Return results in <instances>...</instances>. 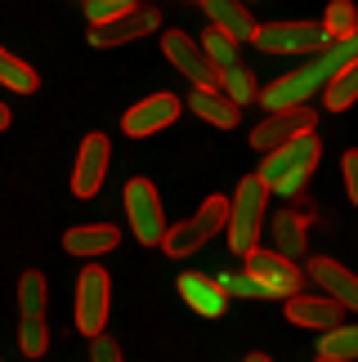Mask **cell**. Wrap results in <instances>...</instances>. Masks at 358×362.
Here are the masks:
<instances>
[{"label":"cell","mask_w":358,"mask_h":362,"mask_svg":"<svg viewBox=\"0 0 358 362\" xmlns=\"http://www.w3.org/2000/svg\"><path fill=\"white\" fill-rule=\"evenodd\" d=\"M219 94H224V99L233 103V107H246L255 99V76L246 72V67L238 63L233 67V72H224V81H219Z\"/></svg>","instance_id":"27"},{"label":"cell","mask_w":358,"mask_h":362,"mask_svg":"<svg viewBox=\"0 0 358 362\" xmlns=\"http://www.w3.org/2000/svg\"><path fill=\"white\" fill-rule=\"evenodd\" d=\"M358 63V32L345 36V40H336V45H327L323 54H313V59L300 67V72L291 76H282V81H273V86L260 90V103L269 107V117L273 112H287V107H309V99L318 90H327L332 81L345 72V67Z\"/></svg>","instance_id":"1"},{"label":"cell","mask_w":358,"mask_h":362,"mask_svg":"<svg viewBox=\"0 0 358 362\" xmlns=\"http://www.w3.org/2000/svg\"><path fill=\"white\" fill-rule=\"evenodd\" d=\"M157 27H161V9L139 5L134 13H126V18H117V23H108V27H90V45H99V49L130 45V40H139V36H148V32H157Z\"/></svg>","instance_id":"14"},{"label":"cell","mask_w":358,"mask_h":362,"mask_svg":"<svg viewBox=\"0 0 358 362\" xmlns=\"http://www.w3.org/2000/svg\"><path fill=\"white\" fill-rule=\"evenodd\" d=\"M108 309H112V282L99 264H86V273L76 277V331H86L90 340L103 336Z\"/></svg>","instance_id":"7"},{"label":"cell","mask_w":358,"mask_h":362,"mask_svg":"<svg viewBox=\"0 0 358 362\" xmlns=\"http://www.w3.org/2000/svg\"><path fill=\"white\" fill-rule=\"evenodd\" d=\"M246 362H273L269 354H246Z\"/></svg>","instance_id":"34"},{"label":"cell","mask_w":358,"mask_h":362,"mask_svg":"<svg viewBox=\"0 0 358 362\" xmlns=\"http://www.w3.org/2000/svg\"><path fill=\"white\" fill-rule=\"evenodd\" d=\"M188 107L197 112L206 125H215V130H233V125L242 121V107H233L219 90H192L188 94Z\"/></svg>","instance_id":"20"},{"label":"cell","mask_w":358,"mask_h":362,"mask_svg":"<svg viewBox=\"0 0 358 362\" xmlns=\"http://www.w3.org/2000/svg\"><path fill=\"white\" fill-rule=\"evenodd\" d=\"M197 45H202V54L211 59V67H215L219 76L238 67V45H233V40H229L224 32H215V27H206V32L197 36Z\"/></svg>","instance_id":"23"},{"label":"cell","mask_w":358,"mask_h":362,"mask_svg":"<svg viewBox=\"0 0 358 362\" xmlns=\"http://www.w3.org/2000/svg\"><path fill=\"white\" fill-rule=\"evenodd\" d=\"M18 349H23V358H45V349H50V327L45 322H23L18 327Z\"/></svg>","instance_id":"29"},{"label":"cell","mask_w":358,"mask_h":362,"mask_svg":"<svg viewBox=\"0 0 358 362\" xmlns=\"http://www.w3.org/2000/svg\"><path fill=\"white\" fill-rule=\"evenodd\" d=\"M0 86L13 90V94H36L40 76H36V67H27L23 59H13L9 49H0Z\"/></svg>","instance_id":"24"},{"label":"cell","mask_w":358,"mask_h":362,"mask_svg":"<svg viewBox=\"0 0 358 362\" xmlns=\"http://www.w3.org/2000/svg\"><path fill=\"white\" fill-rule=\"evenodd\" d=\"M179 117V99L175 94H148L144 103H134L126 117H121V130H126L130 139H144V134H157V130H166V125Z\"/></svg>","instance_id":"13"},{"label":"cell","mask_w":358,"mask_h":362,"mask_svg":"<svg viewBox=\"0 0 358 362\" xmlns=\"http://www.w3.org/2000/svg\"><path fill=\"white\" fill-rule=\"evenodd\" d=\"M117 242H121V233L112 224H76V228L63 233V250H67V255H76V259H99Z\"/></svg>","instance_id":"18"},{"label":"cell","mask_w":358,"mask_h":362,"mask_svg":"<svg viewBox=\"0 0 358 362\" xmlns=\"http://www.w3.org/2000/svg\"><path fill=\"white\" fill-rule=\"evenodd\" d=\"M161 54H166V59L179 67V72H184L192 86L197 90H219V76L215 67H211V59H206L202 54V45H197V36H188V32H179V27H171L166 36H161Z\"/></svg>","instance_id":"9"},{"label":"cell","mask_w":358,"mask_h":362,"mask_svg":"<svg viewBox=\"0 0 358 362\" xmlns=\"http://www.w3.org/2000/svg\"><path fill=\"white\" fill-rule=\"evenodd\" d=\"M179 296H184V304L192 313H202V317H219L229 309V296L219 291V282L211 273H179Z\"/></svg>","instance_id":"16"},{"label":"cell","mask_w":358,"mask_h":362,"mask_svg":"<svg viewBox=\"0 0 358 362\" xmlns=\"http://www.w3.org/2000/svg\"><path fill=\"white\" fill-rule=\"evenodd\" d=\"M45 273L40 269H27L18 277V313H23V322H45Z\"/></svg>","instance_id":"21"},{"label":"cell","mask_w":358,"mask_h":362,"mask_svg":"<svg viewBox=\"0 0 358 362\" xmlns=\"http://www.w3.org/2000/svg\"><path fill=\"white\" fill-rule=\"evenodd\" d=\"M215 282H219V291H224V296H246V300H269V296H265V291H260V286H255V282H251V277H246V273H219Z\"/></svg>","instance_id":"30"},{"label":"cell","mask_w":358,"mask_h":362,"mask_svg":"<svg viewBox=\"0 0 358 362\" xmlns=\"http://www.w3.org/2000/svg\"><path fill=\"white\" fill-rule=\"evenodd\" d=\"M126 219H130L134 238L144 246H161L171 224H166V211H161V197H157L153 179H130L126 184Z\"/></svg>","instance_id":"6"},{"label":"cell","mask_w":358,"mask_h":362,"mask_svg":"<svg viewBox=\"0 0 358 362\" xmlns=\"http://www.w3.org/2000/svg\"><path fill=\"white\" fill-rule=\"evenodd\" d=\"M305 273H309V282L318 286L332 304H340V309L358 313V273H350L340 259H327V255H313Z\"/></svg>","instance_id":"12"},{"label":"cell","mask_w":358,"mask_h":362,"mask_svg":"<svg viewBox=\"0 0 358 362\" xmlns=\"http://www.w3.org/2000/svg\"><path fill=\"white\" fill-rule=\"evenodd\" d=\"M86 18H90V27H108V23H117V18H126V13H134L139 5L134 0H86Z\"/></svg>","instance_id":"28"},{"label":"cell","mask_w":358,"mask_h":362,"mask_svg":"<svg viewBox=\"0 0 358 362\" xmlns=\"http://www.w3.org/2000/svg\"><path fill=\"white\" fill-rule=\"evenodd\" d=\"M287 317H291L296 327H309V331H336V327H345V309L340 304H332L327 296H296V300H287Z\"/></svg>","instance_id":"15"},{"label":"cell","mask_w":358,"mask_h":362,"mask_svg":"<svg viewBox=\"0 0 358 362\" xmlns=\"http://www.w3.org/2000/svg\"><path fill=\"white\" fill-rule=\"evenodd\" d=\"M358 99V63L354 67H345V72H340L332 86L323 90V103H327V112H345V107Z\"/></svg>","instance_id":"26"},{"label":"cell","mask_w":358,"mask_h":362,"mask_svg":"<svg viewBox=\"0 0 358 362\" xmlns=\"http://www.w3.org/2000/svg\"><path fill=\"white\" fill-rule=\"evenodd\" d=\"M318 27L327 32V40L336 45V40H345V36H354V32H358V9L350 5V0H332Z\"/></svg>","instance_id":"25"},{"label":"cell","mask_w":358,"mask_h":362,"mask_svg":"<svg viewBox=\"0 0 358 362\" xmlns=\"http://www.w3.org/2000/svg\"><path fill=\"white\" fill-rule=\"evenodd\" d=\"M90 362H126V358H121V344L112 336H94L90 340Z\"/></svg>","instance_id":"31"},{"label":"cell","mask_w":358,"mask_h":362,"mask_svg":"<svg viewBox=\"0 0 358 362\" xmlns=\"http://www.w3.org/2000/svg\"><path fill=\"white\" fill-rule=\"evenodd\" d=\"M229 224V202L224 197H206L197 206V215L184 219V224H171L166 228V238H161V250H166L171 259H188V255H197V250L215 238L219 228Z\"/></svg>","instance_id":"4"},{"label":"cell","mask_w":358,"mask_h":362,"mask_svg":"<svg viewBox=\"0 0 358 362\" xmlns=\"http://www.w3.org/2000/svg\"><path fill=\"white\" fill-rule=\"evenodd\" d=\"M269 233H273V255H282V259H300L305 255V246H309V219L300 215V211H282L269 219Z\"/></svg>","instance_id":"17"},{"label":"cell","mask_w":358,"mask_h":362,"mask_svg":"<svg viewBox=\"0 0 358 362\" xmlns=\"http://www.w3.org/2000/svg\"><path fill=\"white\" fill-rule=\"evenodd\" d=\"M108 161H112V144H108V134H86V139H81L76 165H72V192H76V197H94V192L103 188Z\"/></svg>","instance_id":"11"},{"label":"cell","mask_w":358,"mask_h":362,"mask_svg":"<svg viewBox=\"0 0 358 362\" xmlns=\"http://www.w3.org/2000/svg\"><path fill=\"white\" fill-rule=\"evenodd\" d=\"M313 121H318V112H313V107H287V112H273V117H265V121L251 130V148L269 157V152L287 148L291 139L313 134Z\"/></svg>","instance_id":"10"},{"label":"cell","mask_w":358,"mask_h":362,"mask_svg":"<svg viewBox=\"0 0 358 362\" xmlns=\"http://www.w3.org/2000/svg\"><path fill=\"white\" fill-rule=\"evenodd\" d=\"M9 117H13V112H9L5 103H0V130H9Z\"/></svg>","instance_id":"33"},{"label":"cell","mask_w":358,"mask_h":362,"mask_svg":"<svg viewBox=\"0 0 358 362\" xmlns=\"http://www.w3.org/2000/svg\"><path fill=\"white\" fill-rule=\"evenodd\" d=\"M242 264H246V277L265 291L269 300H296L300 296V286H305V273L296 269L291 259H282V255H273V250H246L242 255Z\"/></svg>","instance_id":"5"},{"label":"cell","mask_w":358,"mask_h":362,"mask_svg":"<svg viewBox=\"0 0 358 362\" xmlns=\"http://www.w3.org/2000/svg\"><path fill=\"white\" fill-rule=\"evenodd\" d=\"M318 362H358V327H336L318 340Z\"/></svg>","instance_id":"22"},{"label":"cell","mask_w":358,"mask_h":362,"mask_svg":"<svg viewBox=\"0 0 358 362\" xmlns=\"http://www.w3.org/2000/svg\"><path fill=\"white\" fill-rule=\"evenodd\" d=\"M202 9H206V18H211L215 32H224L233 45H238V40H251V36H255V18H251V9L238 5V0H206Z\"/></svg>","instance_id":"19"},{"label":"cell","mask_w":358,"mask_h":362,"mask_svg":"<svg viewBox=\"0 0 358 362\" xmlns=\"http://www.w3.org/2000/svg\"><path fill=\"white\" fill-rule=\"evenodd\" d=\"M251 40L265 54H323L332 45L318 23H265V27H255Z\"/></svg>","instance_id":"8"},{"label":"cell","mask_w":358,"mask_h":362,"mask_svg":"<svg viewBox=\"0 0 358 362\" xmlns=\"http://www.w3.org/2000/svg\"><path fill=\"white\" fill-rule=\"evenodd\" d=\"M340 170H345V192H350V202L358 206V148H354V152H345Z\"/></svg>","instance_id":"32"},{"label":"cell","mask_w":358,"mask_h":362,"mask_svg":"<svg viewBox=\"0 0 358 362\" xmlns=\"http://www.w3.org/2000/svg\"><path fill=\"white\" fill-rule=\"evenodd\" d=\"M265 211H269V188L260 184L255 175H246L238 184V192H233V202H229V224H224L233 255L255 250L260 228H265Z\"/></svg>","instance_id":"3"},{"label":"cell","mask_w":358,"mask_h":362,"mask_svg":"<svg viewBox=\"0 0 358 362\" xmlns=\"http://www.w3.org/2000/svg\"><path fill=\"white\" fill-rule=\"evenodd\" d=\"M318 152H323V148H318V134H300V139H291L287 148L269 152L255 179H260L269 192H278V197H296V192L309 184L313 165H318Z\"/></svg>","instance_id":"2"}]
</instances>
